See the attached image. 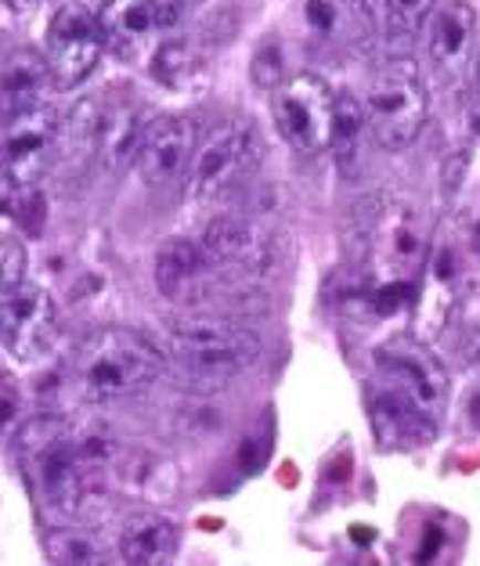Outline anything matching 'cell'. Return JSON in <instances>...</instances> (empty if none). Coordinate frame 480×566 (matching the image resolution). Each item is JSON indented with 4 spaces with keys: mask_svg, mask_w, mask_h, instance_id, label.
I'll return each mask as SVG.
<instances>
[{
    "mask_svg": "<svg viewBox=\"0 0 480 566\" xmlns=\"http://www.w3.org/2000/svg\"><path fill=\"white\" fill-rule=\"evenodd\" d=\"M167 357L131 328H98L69 361V386L84 405H113L145 394L163 376Z\"/></svg>",
    "mask_w": 480,
    "mask_h": 566,
    "instance_id": "obj_1",
    "label": "cell"
},
{
    "mask_svg": "<svg viewBox=\"0 0 480 566\" xmlns=\"http://www.w3.org/2000/svg\"><path fill=\"white\" fill-rule=\"evenodd\" d=\"M347 253L368 279H411L422 268L427 245L405 202L368 196L347 220Z\"/></svg>",
    "mask_w": 480,
    "mask_h": 566,
    "instance_id": "obj_2",
    "label": "cell"
},
{
    "mask_svg": "<svg viewBox=\"0 0 480 566\" xmlns=\"http://www.w3.org/2000/svg\"><path fill=\"white\" fill-rule=\"evenodd\" d=\"M22 459L30 462L33 480L44 502L54 513L76 516L84 513L87 502H94L105 491L108 473L94 469L80 454L73 440V426L59 419H36L22 430Z\"/></svg>",
    "mask_w": 480,
    "mask_h": 566,
    "instance_id": "obj_3",
    "label": "cell"
},
{
    "mask_svg": "<svg viewBox=\"0 0 480 566\" xmlns=\"http://www.w3.org/2000/svg\"><path fill=\"white\" fill-rule=\"evenodd\" d=\"M167 354L199 390H217L239 371L257 365L260 339L250 328L225 322V317H191V322L170 325Z\"/></svg>",
    "mask_w": 480,
    "mask_h": 566,
    "instance_id": "obj_4",
    "label": "cell"
},
{
    "mask_svg": "<svg viewBox=\"0 0 480 566\" xmlns=\"http://www.w3.org/2000/svg\"><path fill=\"white\" fill-rule=\"evenodd\" d=\"M430 91L419 65L411 59H390L376 69L365 94V119L376 145L387 151H405L427 127Z\"/></svg>",
    "mask_w": 480,
    "mask_h": 566,
    "instance_id": "obj_5",
    "label": "cell"
},
{
    "mask_svg": "<svg viewBox=\"0 0 480 566\" xmlns=\"http://www.w3.org/2000/svg\"><path fill=\"white\" fill-rule=\"evenodd\" d=\"M264 145L250 123H225L199 137L188 163V199L191 202H217L242 188L260 167Z\"/></svg>",
    "mask_w": 480,
    "mask_h": 566,
    "instance_id": "obj_6",
    "label": "cell"
},
{
    "mask_svg": "<svg viewBox=\"0 0 480 566\" xmlns=\"http://www.w3.org/2000/svg\"><path fill=\"white\" fill-rule=\"evenodd\" d=\"M376 382L411 400L422 416L441 422L448 408V371L416 336H390L373 350Z\"/></svg>",
    "mask_w": 480,
    "mask_h": 566,
    "instance_id": "obj_7",
    "label": "cell"
},
{
    "mask_svg": "<svg viewBox=\"0 0 480 566\" xmlns=\"http://www.w3.org/2000/svg\"><path fill=\"white\" fill-rule=\"evenodd\" d=\"M59 137L62 116L48 102L0 119V177L19 191L40 185L59 156Z\"/></svg>",
    "mask_w": 480,
    "mask_h": 566,
    "instance_id": "obj_8",
    "label": "cell"
},
{
    "mask_svg": "<svg viewBox=\"0 0 480 566\" xmlns=\"http://www.w3.org/2000/svg\"><path fill=\"white\" fill-rule=\"evenodd\" d=\"M333 105L336 91L319 73H296L274 87L271 116L285 145L296 148L300 156H322L333 134Z\"/></svg>",
    "mask_w": 480,
    "mask_h": 566,
    "instance_id": "obj_9",
    "label": "cell"
},
{
    "mask_svg": "<svg viewBox=\"0 0 480 566\" xmlns=\"http://www.w3.org/2000/svg\"><path fill=\"white\" fill-rule=\"evenodd\" d=\"M59 339V307L48 289L15 282L0 293V347L19 361H40Z\"/></svg>",
    "mask_w": 480,
    "mask_h": 566,
    "instance_id": "obj_10",
    "label": "cell"
},
{
    "mask_svg": "<svg viewBox=\"0 0 480 566\" xmlns=\"http://www.w3.org/2000/svg\"><path fill=\"white\" fill-rule=\"evenodd\" d=\"M105 51L98 15L84 4H62L48 25V69L59 87H76L94 73Z\"/></svg>",
    "mask_w": 480,
    "mask_h": 566,
    "instance_id": "obj_11",
    "label": "cell"
},
{
    "mask_svg": "<svg viewBox=\"0 0 480 566\" xmlns=\"http://www.w3.org/2000/svg\"><path fill=\"white\" fill-rule=\"evenodd\" d=\"M196 145H199V127L191 116H181V113L156 116V119H148L142 130V142H137V151H134V170L153 188L174 185L188 174Z\"/></svg>",
    "mask_w": 480,
    "mask_h": 566,
    "instance_id": "obj_12",
    "label": "cell"
},
{
    "mask_svg": "<svg viewBox=\"0 0 480 566\" xmlns=\"http://www.w3.org/2000/svg\"><path fill=\"white\" fill-rule=\"evenodd\" d=\"M221 264L210 260V253L191 239H170L156 253L153 279L163 300L177 303V307H199L210 303L217 285H221Z\"/></svg>",
    "mask_w": 480,
    "mask_h": 566,
    "instance_id": "obj_13",
    "label": "cell"
},
{
    "mask_svg": "<svg viewBox=\"0 0 480 566\" xmlns=\"http://www.w3.org/2000/svg\"><path fill=\"white\" fill-rule=\"evenodd\" d=\"M427 51L445 80H462L477 65V11L466 0L434 8L427 22Z\"/></svg>",
    "mask_w": 480,
    "mask_h": 566,
    "instance_id": "obj_14",
    "label": "cell"
},
{
    "mask_svg": "<svg viewBox=\"0 0 480 566\" xmlns=\"http://www.w3.org/2000/svg\"><path fill=\"white\" fill-rule=\"evenodd\" d=\"M199 245L221 268H239L246 274L268 271V260H271V242L264 239V231L239 213H217L210 224L202 228Z\"/></svg>",
    "mask_w": 480,
    "mask_h": 566,
    "instance_id": "obj_15",
    "label": "cell"
},
{
    "mask_svg": "<svg viewBox=\"0 0 480 566\" xmlns=\"http://www.w3.org/2000/svg\"><path fill=\"white\" fill-rule=\"evenodd\" d=\"M368 411H373V430L383 448H419L434 440L437 422L427 419L422 411L405 400L401 394H394L390 386L376 382L368 390Z\"/></svg>",
    "mask_w": 480,
    "mask_h": 566,
    "instance_id": "obj_16",
    "label": "cell"
},
{
    "mask_svg": "<svg viewBox=\"0 0 480 566\" xmlns=\"http://www.w3.org/2000/svg\"><path fill=\"white\" fill-rule=\"evenodd\" d=\"M94 15H98L105 48H113L123 59H134L159 30V0H102Z\"/></svg>",
    "mask_w": 480,
    "mask_h": 566,
    "instance_id": "obj_17",
    "label": "cell"
},
{
    "mask_svg": "<svg viewBox=\"0 0 480 566\" xmlns=\"http://www.w3.org/2000/svg\"><path fill=\"white\" fill-rule=\"evenodd\" d=\"M177 545H181V534L174 520L159 513H134L123 523L116 552L131 566H163L177 556Z\"/></svg>",
    "mask_w": 480,
    "mask_h": 566,
    "instance_id": "obj_18",
    "label": "cell"
},
{
    "mask_svg": "<svg viewBox=\"0 0 480 566\" xmlns=\"http://www.w3.org/2000/svg\"><path fill=\"white\" fill-rule=\"evenodd\" d=\"M48 84H51L48 59H36L30 51L11 54V59L0 65V119L48 102Z\"/></svg>",
    "mask_w": 480,
    "mask_h": 566,
    "instance_id": "obj_19",
    "label": "cell"
},
{
    "mask_svg": "<svg viewBox=\"0 0 480 566\" xmlns=\"http://www.w3.org/2000/svg\"><path fill=\"white\" fill-rule=\"evenodd\" d=\"M365 134H373V130H368V119H365V105L354 98L351 91H340L336 105H333V134H328V151H333L336 167L343 174L358 170V163L365 156Z\"/></svg>",
    "mask_w": 480,
    "mask_h": 566,
    "instance_id": "obj_20",
    "label": "cell"
},
{
    "mask_svg": "<svg viewBox=\"0 0 480 566\" xmlns=\"http://www.w3.org/2000/svg\"><path fill=\"white\" fill-rule=\"evenodd\" d=\"M156 84L177 94H196L206 84V59L191 40H163L153 51Z\"/></svg>",
    "mask_w": 480,
    "mask_h": 566,
    "instance_id": "obj_21",
    "label": "cell"
},
{
    "mask_svg": "<svg viewBox=\"0 0 480 566\" xmlns=\"http://www.w3.org/2000/svg\"><path fill=\"white\" fill-rule=\"evenodd\" d=\"M304 22L322 40L347 36L351 30H362V25L368 30L373 25L365 19L358 0H304Z\"/></svg>",
    "mask_w": 480,
    "mask_h": 566,
    "instance_id": "obj_22",
    "label": "cell"
},
{
    "mask_svg": "<svg viewBox=\"0 0 480 566\" xmlns=\"http://www.w3.org/2000/svg\"><path fill=\"white\" fill-rule=\"evenodd\" d=\"M48 559L59 566H98L108 563V545L91 531H54L48 534Z\"/></svg>",
    "mask_w": 480,
    "mask_h": 566,
    "instance_id": "obj_23",
    "label": "cell"
},
{
    "mask_svg": "<svg viewBox=\"0 0 480 566\" xmlns=\"http://www.w3.org/2000/svg\"><path fill=\"white\" fill-rule=\"evenodd\" d=\"M434 8L437 0H383V25H387L390 44L394 40H401V44L416 40L427 30Z\"/></svg>",
    "mask_w": 480,
    "mask_h": 566,
    "instance_id": "obj_24",
    "label": "cell"
},
{
    "mask_svg": "<svg viewBox=\"0 0 480 566\" xmlns=\"http://www.w3.org/2000/svg\"><path fill=\"white\" fill-rule=\"evenodd\" d=\"M22 419V390L15 376H8L4 368H0V433L15 430Z\"/></svg>",
    "mask_w": 480,
    "mask_h": 566,
    "instance_id": "obj_25",
    "label": "cell"
},
{
    "mask_svg": "<svg viewBox=\"0 0 480 566\" xmlns=\"http://www.w3.org/2000/svg\"><path fill=\"white\" fill-rule=\"evenodd\" d=\"M22 271H25V250H22V242L0 239V293H4V289H11L15 282H22Z\"/></svg>",
    "mask_w": 480,
    "mask_h": 566,
    "instance_id": "obj_26",
    "label": "cell"
},
{
    "mask_svg": "<svg viewBox=\"0 0 480 566\" xmlns=\"http://www.w3.org/2000/svg\"><path fill=\"white\" fill-rule=\"evenodd\" d=\"M253 80H257L260 87H268V91L279 87V80H282V51L274 48V44L260 48L257 62H253Z\"/></svg>",
    "mask_w": 480,
    "mask_h": 566,
    "instance_id": "obj_27",
    "label": "cell"
},
{
    "mask_svg": "<svg viewBox=\"0 0 480 566\" xmlns=\"http://www.w3.org/2000/svg\"><path fill=\"white\" fill-rule=\"evenodd\" d=\"M4 4L11 8V11H33L40 0H4Z\"/></svg>",
    "mask_w": 480,
    "mask_h": 566,
    "instance_id": "obj_28",
    "label": "cell"
},
{
    "mask_svg": "<svg viewBox=\"0 0 480 566\" xmlns=\"http://www.w3.org/2000/svg\"><path fill=\"white\" fill-rule=\"evenodd\" d=\"M470 416H473V426H477V430H480V394L470 400Z\"/></svg>",
    "mask_w": 480,
    "mask_h": 566,
    "instance_id": "obj_29",
    "label": "cell"
},
{
    "mask_svg": "<svg viewBox=\"0 0 480 566\" xmlns=\"http://www.w3.org/2000/svg\"><path fill=\"white\" fill-rule=\"evenodd\" d=\"M477 239H480V234H477Z\"/></svg>",
    "mask_w": 480,
    "mask_h": 566,
    "instance_id": "obj_30",
    "label": "cell"
}]
</instances>
